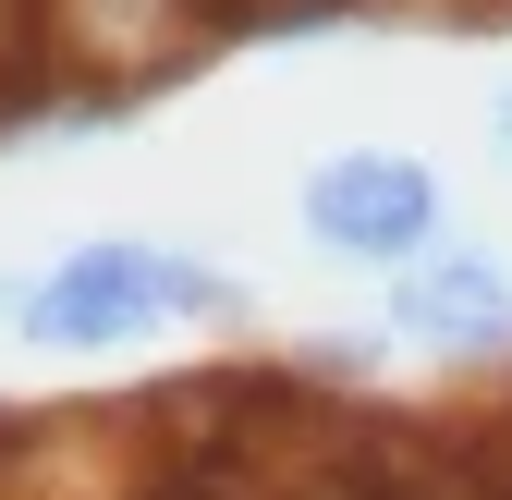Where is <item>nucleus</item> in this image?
Listing matches in <instances>:
<instances>
[{
	"mask_svg": "<svg viewBox=\"0 0 512 500\" xmlns=\"http://www.w3.org/2000/svg\"><path fill=\"white\" fill-rule=\"evenodd\" d=\"M122 500H208V488H196V476H171V464H159L147 488H122Z\"/></svg>",
	"mask_w": 512,
	"mask_h": 500,
	"instance_id": "nucleus-5",
	"label": "nucleus"
},
{
	"mask_svg": "<svg viewBox=\"0 0 512 500\" xmlns=\"http://www.w3.org/2000/svg\"><path fill=\"white\" fill-rule=\"evenodd\" d=\"M0 318H13V281H0Z\"/></svg>",
	"mask_w": 512,
	"mask_h": 500,
	"instance_id": "nucleus-9",
	"label": "nucleus"
},
{
	"mask_svg": "<svg viewBox=\"0 0 512 500\" xmlns=\"http://www.w3.org/2000/svg\"><path fill=\"white\" fill-rule=\"evenodd\" d=\"M378 330L403 354H439V366H512V257L488 244H415L391 269V305H378Z\"/></svg>",
	"mask_w": 512,
	"mask_h": 500,
	"instance_id": "nucleus-3",
	"label": "nucleus"
},
{
	"mask_svg": "<svg viewBox=\"0 0 512 500\" xmlns=\"http://www.w3.org/2000/svg\"><path fill=\"white\" fill-rule=\"evenodd\" d=\"M342 13H391V0H342Z\"/></svg>",
	"mask_w": 512,
	"mask_h": 500,
	"instance_id": "nucleus-7",
	"label": "nucleus"
},
{
	"mask_svg": "<svg viewBox=\"0 0 512 500\" xmlns=\"http://www.w3.org/2000/svg\"><path fill=\"white\" fill-rule=\"evenodd\" d=\"M464 13H512V0H464Z\"/></svg>",
	"mask_w": 512,
	"mask_h": 500,
	"instance_id": "nucleus-8",
	"label": "nucleus"
},
{
	"mask_svg": "<svg viewBox=\"0 0 512 500\" xmlns=\"http://www.w3.org/2000/svg\"><path fill=\"white\" fill-rule=\"evenodd\" d=\"M293 220H305V244L330 269H403L415 244L452 232V196H439V171L415 147H330L305 171Z\"/></svg>",
	"mask_w": 512,
	"mask_h": 500,
	"instance_id": "nucleus-2",
	"label": "nucleus"
},
{
	"mask_svg": "<svg viewBox=\"0 0 512 500\" xmlns=\"http://www.w3.org/2000/svg\"><path fill=\"white\" fill-rule=\"evenodd\" d=\"M391 354H403L391 330H317V342H293L281 366H293L305 391H378V379H391Z\"/></svg>",
	"mask_w": 512,
	"mask_h": 500,
	"instance_id": "nucleus-4",
	"label": "nucleus"
},
{
	"mask_svg": "<svg viewBox=\"0 0 512 500\" xmlns=\"http://www.w3.org/2000/svg\"><path fill=\"white\" fill-rule=\"evenodd\" d=\"M488 147H500V159H512V86H500V98H488Z\"/></svg>",
	"mask_w": 512,
	"mask_h": 500,
	"instance_id": "nucleus-6",
	"label": "nucleus"
},
{
	"mask_svg": "<svg viewBox=\"0 0 512 500\" xmlns=\"http://www.w3.org/2000/svg\"><path fill=\"white\" fill-rule=\"evenodd\" d=\"M244 318V281L208 269V257H183V244L159 232H86L74 257H49L37 281H13V342L37 354H110V342H135V330H232Z\"/></svg>",
	"mask_w": 512,
	"mask_h": 500,
	"instance_id": "nucleus-1",
	"label": "nucleus"
}]
</instances>
